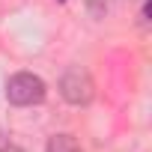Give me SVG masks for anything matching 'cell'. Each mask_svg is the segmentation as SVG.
Listing matches in <instances>:
<instances>
[{
	"instance_id": "6da1fadb",
	"label": "cell",
	"mask_w": 152,
	"mask_h": 152,
	"mask_svg": "<svg viewBox=\"0 0 152 152\" xmlns=\"http://www.w3.org/2000/svg\"><path fill=\"white\" fill-rule=\"evenodd\" d=\"M45 93H48L45 81L39 78V75H33V72H18L6 84V99L12 104H18V107H30V104L45 102Z\"/></svg>"
},
{
	"instance_id": "7a4b0ae2",
	"label": "cell",
	"mask_w": 152,
	"mask_h": 152,
	"mask_svg": "<svg viewBox=\"0 0 152 152\" xmlns=\"http://www.w3.org/2000/svg\"><path fill=\"white\" fill-rule=\"evenodd\" d=\"M60 96L69 102V104H90L93 102V96H96V84H93V78L84 72V69H69L63 78H60Z\"/></svg>"
},
{
	"instance_id": "3957f363",
	"label": "cell",
	"mask_w": 152,
	"mask_h": 152,
	"mask_svg": "<svg viewBox=\"0 0 152 152\" xmlns=\"http://www.w3.org/2000/svg\"><path fill=\"white\" fill-rule=\"evenodd\" d=\"M45 152H81L78 140H75L72 134H54L45 146Z\"/></svg>"
},
{
	"instance_id": "277c9868",
	"label": "cell",
	"mask_w": 152,
	"mask_h": 152,
	"mask_svg": "<svg viewBox=\"0 0 152 152\" xmlns=\"http://www.w3.org/2000/svg\"><path fill=\"white\" fill-rule=\"evenodd\" d=\"M0 152H24V149H18V146H9V143H6V146H0Z\"/></svg>"
},
{
	"instance_id": "5b68a950",
	"label": "cell",
	"mask_w": 152,
	"mask_h": 152,
	"mask_svg": "<svg viewBox=\"0 0 152 152\" xmlns=\"http://www.w3.org/2000/svg\"><path fill=\"white\" fill-rule=\"evenodd\" d=\"M60 3H66V0H60Z\"/></svg>"
}]
</instances>
